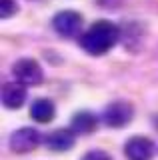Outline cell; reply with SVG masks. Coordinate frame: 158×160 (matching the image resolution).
<instances>
[{
  "mask_svg": "<svg viewBox=\"0 0 158 160\" xmlns=\"http://www.w3.org/2000/svg\"><path fill=\"white\" fill-rule=\"evenodd\" d=\"M120 30L110 20H98L94 22L86 32L80 34V46L84 52L92 56H102L108 50H112L118 42Z\"/></svg>",
  "mask_w": 158,
  "mask_h": 160,
  "instance_id": "1",
  "label": "cell"
},
{
  "mask_svg": "<svg viewBox=\"0 0 158 160\" xmlns=\"http://www.w3.org/2000/svg\"><path fill=\"white\" fill-rule=\"evenodd\" d=\"M82 24H84L82 14L74 12V10H62V12H58L56 16H54V20H52L54 30L64 38L78 36V34L82 32Z\"/></svg>",
  "mask_w": 158,
  "mask_h": 160,
  "instance_id": "2",
  "label": "cell"
},
{
  "mask_svg": "<svg viewBox=\"0 0 158 160\" xmlns=\"http://www.w3.org/2000/svg\"><path fill=\"white\" fill-rule=\"evenodd\" d=\"M12 74L18 82L26 84V86H34V84H40L44 78V72L40 68V64L34 58H20L16 64L12 66Z\"/></svg>",
  "mask_w": 158,
  "mask_h": 160,
  "instance_id": "3",
  "label": "cell"
},
{
  "mask_svg": "<svg viewBox=\"0 0 158 160\" xmlns=\"http://www.w3.org/2000/svg\"><path fill=\"white\" fill-rule=\"evenodd\" d=\"M134 116V108H132L130 102L126 100H116V102L108 104L104 108V114H102V120L108 124L110 128H120L128 124Z\"/></svg>",
  "mask_w": 158,
  "mask_h": 160,
  "instance_id": "4",
  "label": "cell"
},
{
  "mask_svg": "<svg viewBox=\"0 0 158 160\" xmlns=\"http://www.w3.org/2000/svg\"><path fill=\"white\" fill-rule=\"evenodd\" d=\"M128 160H150L154 156V142L146 136H132L124 146Z\"/></svg>",
  "mask_w": 158,
  "mask_h": 160,
  "instance_id": "5",
  "label": "cell"
},
{
  "mask_svg": "<svg viewBox=\"0 0 158 160\" xmlns=\"http://www.w3.org/2000/svg\"><path fill=\"white\" fill-rule=\"evenodd\" d=\"M40 144V134L34 128H18L10 136V148L18 154L30 152Z\"/></svg>",
  "mask_w": 158,
  "mask_h": 160,
  "instance_id": "6",
  "label": "cell"
},
{
  "mask_svg": "<svg viewBox=\"0 0 158 160\" xmlns=\"http://www.w3.org/2000/svg\"><path fill=\"white\" fill-rule=\"evenodd\" d=\"M2 102H4V106L6 108H10V110H16V108H20L24 102H26V84H22V82H8V84H4V88H2Z\"/></svg>",
  "mask_w": 158,
  "mask_h": 160,
  "instance_id": "7",
  "label": "cell"
},
{
  "mask_svg": "<svg viewBox=\"0 0 158 160\" xmlns=\"http://www.w3.org/2000/svg\"><path fill=\"white\" fill-rule=\"evenodd\" d=\"M74 130L72 128H60V130H54V132L48 134L46 144L48 148L54 150V152H64V150H70L74 144Z\"/></svg>",
  "mask_w": 158,
  "mask_h": 160,
  "instance_id": "8",
  "label": "cell"
},
{
  "mask_svg": "<svg viewBox=\"0 0 158 160\" xmlns=\"http://www.w3.org/2000/svg\"><path fill=\"white\" fill-rule=\"evenodd\" d=\"M96 126H98V118L92 112H88V110L76 112L72 116V122H70V128L76 134H90L96 130Z\"/></svg>",
  "mask_w": 158,
  "mask_h": 160,
  "instance_id": "9",
  "label": "cell"
},
{
  "mask_svg": "<svg viewBox=\"0 0 158 160\" xmlns=\"http://www.w3.org/2000/svg\"><path fill=\"white\" fill-rule=\"evenodd\" d=\"M30 114H32V118L36 120V122L46 124V122H50V120L54 118L56 108H54L52 100H48V98H38V100H34V102H32Z\"/></svg>",
  "mask_w": 158,
  "mask_h": 160,
  "instance_id": "10",
  "label": "cell"
},
{
  "mask_svg": "<svg viewBox=\"0 0 158 160\" xmlns=\"http://www.w3.org/2000/svg\"><path fill=\"white\" fill-rule=\"evenodd\" d=\"M16 12H18L16 0H0V16L2 18H10Z\"/></svg>",
  "mask_w": 158,
  "mask_h": 160,
  "instance_id": "11",
  "label": "cell"
},
{
  "mask_svg": "<svg viewBox=\"0 0 158 160\" xmlns=\"http://www.w3.org/2000/svg\"><path fill=\"white\" fill-rule=\"evenodd\" d=\"M82 160H112L110 154H106L104 150H90V152H86Z\"/></svg>",
  "mask_w": 158,
  "mask_h": 160,
  "instance_id": "12",
  "label": "cell"
}]
</instances>
